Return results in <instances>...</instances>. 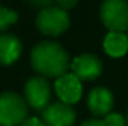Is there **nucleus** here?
<instances>
[{
    "instance_id": "nucleus-19",
    "label": "nucleus",
    "mask_w": 128,
    "mask_h": 126,
    "mask_svg": "<svg viewBox=\"0 0 128 126\" xmlns=\"http://www.w3.org/2000/svg\"><path fill=\"white\" fill-rule=\"evenodd\" d=\"M127 37H128V34H127Z\"/></svg>"
},
{
    "instance_id": "nucleus-10",
    "label": "nucleus",
    "mask_w": 128,
    "mask_h": 126,
    "mask_svg": "<svg viewBox=\"0 0 128 126\" xmlns=\"http://www.w3.org/2000/svg\"><path fill=\"white\" fill-rule=\"evenodd\" d=\"M22 43L14 34H0V65H10L21 55Z\"/></svg>"
},
{
    "instance_id": "nucleus-17",
    "label": "nucleus",
    "mask_w": 128,
    "mask_h": 126,
    "mask_svg": "<svg viewBox=\"0 0 128 126\" xmlns=\"http://www.w3.org/2000/svg\"><path fill=\"white\" fill-rule=\"evenodd\" d=\"M80 126H106L103 120H98V119H91V120H86Z\"/></svg>"
},
{
    "instance_id": "nucleus-18",
    "label": "nucleus",
    "mask_w": 128,
    "mask_h": 126,
    "mask_svg": "<svg viewBox=\"0 0 128 126\" xmlns=\"http://www.w3.org/2000/svg\"><path fill=\"white\" fill-rule=\"evenodd\" d=\"M127 125H128V113H127Z\"/></svg>"
},
{
    "instance_id": "nucleus-4",
    "label": "nucleus",
    "mask_w": 128,
    "mask_h": 126,
    "mask_svg": "<svg viewBox=\"0 0 128 126\" xmlns=\"http://www.w3.org/2000/svg\"><path fill=\"white\" fill-rule=\"evenodd\" d=\"M100 18L110 31L124 33L128 30V1L104 0L100 9Z\"/></svg>"
},
{
    "instance_id": "nucleus-14",
    "label": "nucleus",
    "mask_w": 128,
    "mask_h": 126,
    "mask_svg": "<svg viewBox=\"0 0 128 126\" xmlns=\"http://www.w3.org/2000/svg\"><path fill=\"white\" fill-rule=\"evenodd\" d=\"M55 0H28V3L32 4L33 7H36V9H46V7H49L52 3H54Z\"/></svg>"
},
{
    "instance_id": "nucleus-6",
    "label": "nucleus",
    "mask_w": 128,
    "mask_h": 126,
    "mask_svg": "<svg viewBox=\"0 0 128 126\" xmlns=\"http://www.w3.org/2000/svg\"><path fill=\"white\" fill-rule=\"evenodd\" d=\"M76 120V113L72 105L61 101L49 104L42 111V122L45 126H73Z\"/></svg>"
},
{
    "instance_id": "nucleus-2",
    "label": "nucleus",
    "mask_w": 128,
    "mask_h": 126,
    "mask_svg": "<svg viewBox=\"0 0 128 126\" xmlns=\"http://www.w3.org/2000/svg\"><path fill=\"white\" fill-rule=\"evenodd\" d=\"M27 102L18 94H0V126H20L27 119Z\"/></svg>"
},
{
    "instance_id": "nucleus-7",
    "label": "nucleus",
    "mask_w": 128,
    "mask_h": 126,
    "mask_svg": "<svg viewBox=\"0 0 128 126\" xmlns=\"http://www.w3.org/2000/svg\"><path fill=\"white\" fill-rule=\"evenodd\" d=\"M55 92L64 104H76L82 96V83L73 73H66L55 82Z\"/></svg>"
},
{
    "instance_id": "nucleus-5",
    "label": "nucleus",
    "mask_w": 128,
    "mask_h": 126,
    "mask_svg": "<svg viewBox=\"0 0 128 126\" xmlns=\"http://www.w3.org/2000/svg\"><path fill=\"white\" fill-rule=\"evenodd\" d=\"M26 102L34 110H45L49 105L51 86L45 77H30L24 86Z\"/></svg>"
},
{
    "instance_id": "nucleus-12",
    "label": "nucleus",
    "mask_w": 128,
    "mask_h": 126,
    "mask_svg": "<svg viewBox=\"0 0 128 126\" xmlns=\"http://www.w3.org/2000/svg\"><path fill=\"white\" fill-rule=\"evenodd\" d=\"M16 21H18V13L15 10H10V9L0 6V33L8 30Z\"/></svg>"
},
{
    "instance_id": "nucleus-1",
    "label": "nucleus",
    "mask_w": 128,
    "mask_h": 126,
    "mask_svg": "<svg viewBox=\"0 0 128 126\" xmlns=\"http://www.w3.org/2000/svg\"><path fill=\"white\" fill-rule=\"evenodd\" d=\"M32 67L45 77H61L70 68V58L61 45L55 42H40L32 51Z\"/></svg>"
},
{
    "instance_id": "nucleus-3",
    "label": "nucleus",
    "mask_w": 128,
    "mask_h": 126,
    "mask_svg": "<svg viewBox=\"0 0 128 126\" xmlns=\"http://www.w3.org/2000/svg\"><path fill=\"white\" fill-rule=\"evenodd\" d=\"M36 25L42 34L55 37V36L63 34L68 28L70 18H68L67 10L60 9L58 6H49L39 12L36 18Z\"/></svg>"
},
{
    "instance_id": "nucleus-9",
    "label": "nucleus",
    "mask_w": 128,
    "mask_h": 126,
    "mask_svg": "<svg viewBox=\"0 0 128 126\" xmlns=\"http://www.w3.org/2000/svg\"><path fill=\"white\" fill-rule=\"evenodd\" d=\"M113 107V95L106 88H96L88 95V108L90 111L98 116L106 117Z\"/></svg>"
},
{
    "instance_id": "nucleus-8",
    "label": "nucleus",
    "mask_w": 128,
    "mask_h": 126,
    "mask_svg": "<svg viewBox=\"0 0 128 126\" xmlns=\"http://www.w3.org/2000/svg\"><path fill=\"white\" fill-rule=\"evenodd\" d=\"M70 67H72V73L80 82L82 80H94L101 74V70H103L101 61L91 54H84V55L76 57Z\"/></svg>"
},
{
    "instance_id": "nucleus-13",
    "label": "nucleus",
    "mask_w": 128,
    "mask_h": 126,
    "mask_svg": "<svg viewBox=\"0 0 128 126\" xmlns=\"http://www.w3.org/2000/svg\"><path fill=\"white\" fill-rule=\"evenodd\" d=\"M104 125L106 126H124L125 125V120L121 114L118 113H109L106 117H104Z\"/></svg>"
},
{
    "instance_id": "nucleus-16",
    "label": "nucleus",
    "mask_w": 128,
    "mask_h": 126,
    "mask_svg": "<svg viewBox=\"0 0 128 126\" xmlns=\"http://www.w3.org/2000/svg\"><path fill=\"white\" fill-rule=\"evenodd\" d=\"M20 126H45V123L42 122V119H37V117H27Z\"/></svg>"
},
{
    "instance_id": "nucleus-11",
    "label": "nucleus",
    "mask_w": 128,
    "mask_h": 126,
    "mask_svg": "<svg viewBox=\"0 0 128 126\" xmlns=\"http://www.w3.org/2000/svg\"><path fill=\"white\" fill-rule=\"evenodd\" d=\"M104 51L113 58L124 57L128 51V37L124 33H115L110 31L104 37Z\"/></svg>"
},
{
    "instance_id": "nucleus-15",
    "label": "nucleus",
    "mask_w": 128,
    "mask_h": 126,
    "mask_svg": "<svg viewBox=\"0 0 128 126\" xmlns=\"http://www.w3.org/2000/svg\"><path fill=\"white\" fill-rule=\"evenodd\" d=\"M57 6L63 10H68V9H73L76 4H78V0H55Z\"/></svg>"
}]
</instances>
